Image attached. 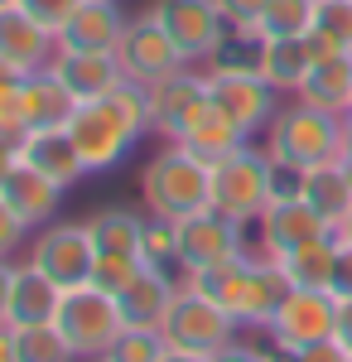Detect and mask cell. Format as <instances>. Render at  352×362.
<instances>
[{"instance_id":"obj_1","label":"cell","mask_w":352,"mask_h":362,"mask_svg":"<svg viewBox=\"0 0 352 362\" xmlns=\"http://www.w3.org/2000/svg\"><path fill=\"white\" fill-rule=\"evenodd\" d=\"M68 131L78 140L87 174H107V169L121 165V160L136 150V140L150 131V87L121 78L107 97L78 102V112L68 116Z\"/></svg>"},{"instance_id":"obj_2","label":"cell","mask_w":352,"mask_h":362,"mask_svg":"<svg viewBox=\"0 0 352 362\" xmlns=\"http://www.w3.org/2000/svg\"><path fill=\"white\" fill-rule=\"evenodd\" d=\"M184 285H193L198 295H208L213 305H222L242 329H266L271 314L285 300V276L271 256L261 251H242V256H227L217 266H203V271H189Z\"/></svg>"},{"instance_id":"obj_3","label":"cell","mask_w":352,"mask_h":362,"mask_svg":"<svg viewBox=\"0 0 352 362\" xmlns=\"http://www.w3.org/2000/svg\"><path fill=\"white\" fill-rule=\"evenodd\" d=\"M140 194H145V213L179 223L189 213L213 208V165H203L179 140H164V150H155L145 160Z\"/></svg>"},{"instance_id":"obj_4","label":"cell","mask_w":352,"mask_h":362,"mask_svg":"<svg viewBox=\"0 0 352 362\" xmlns=\"http://www.w3.org/2000/svg\"><path fill=\"white\" fill-rule=\"evenodd\" d=\"M343 145H348L343 116L324 112V107H314L304 97H295L290 107H280L275 121L266 126V155L285 160V165H299V169L333 165L343 155Z\"/></svg>"},{"instance_id":"obj_5","label":"cell","mask_w":352,"mask_h":362,"mask_svg":"<svg viewBox=\"0 0 352 362\" xmlns=\"http://www.w3.org/2000/svg\"><path fill=\"white\" fill-rule=\"evenodd\" d=\"M271 203V155L261 145H242L237 155L213 165V208L232 223L251 227Z\"/></svg>"},{"instance_id":"obj_6","label":"cell","mask_w":352,"mask_h":362,"mask_svg":"<svg viewBox=\"0 0 352 362\" xmlns=\"http://www.w3.org/2000/svg\"><path fill=\"white\" fill-rule=\"evenodd\" d=\"M54 329L68 338V348L78 353V362H87V358H102V353L111 348V338L121 334L126 324H121V305H116V295L97 290V285L87 280V285L63 290Z\"/></svg>"},{"instance_id":"obj_7","label":"cell","mask_w":352,"mask_h":362,"mask_svg":"<svg viewBox=\"0 0 352 362\" xmlns=\"http://www.w3.org/2000/svg\"><path fill=\"white\" fill-rule=\"evenodd\" d=\"M29 266H39L44 276L73 290V285H87L92 280V266H97V247L87 237V223H49L29 237Z\"/></svg>"},{"instance_id":"obj_8","label":"cell","mask_w":352,"mask_h":362,"mask_svg":"<svg viewBox=\"0 0 352 362\" xmlns=\"http://www.w3.org/2000/svg\"><path fill=\"white\" fill-rule=\"evenodd\" d=\"M237 329H242V324H237V319H232L222 305H213L208 295H198L193 285H184L160 334H164V343H169V348L217 353L222 343H232V338H237Z\"/></svg>"},{"instance_id":"obj_9","label":"cell","mask_w":352,"mask_h":362,"mask_svg":"<svg viewBox=\"0 0 352 362\" xmlns=\"http://www.w3.org/2000/svg\"><path fill=\"white\" fill-rule=\"evenodd\" d=\"M150 15H155V25L174 39V49L184 54L189 68H203V63H208V54L217 49V39H222V29H227L217 0H155Z\"/></svg>"},{"instance_id":"obj_10","label":"cell","mask_w":352,"mask_h":362,"mask_svg":"<svg viewBox=\"0 0 352 362\" xmlns=\"http://www.w3.org/2000/svg\"><path fill=\"white\" fill-rule=\"evenodd\" d=\"M213 107L208 97V73H193V68H179L150 87V131L164 140H184L203 121V112Z\"/></svg>"},{"instance_id":"obj_11","label":"cell","mask_w":352,"mask_h":362,"mask_svg":"<svg viewBox=\"0 0 352 362\" xmlns=\"http://www.w3.org/2000/svg\"><path fill=\"white\" fill-rule=\"evenodd\" d=\"M338 334V295L333 290H285L280 309L266 324V338L280 348H304Z\"/></svg>"},{"instance_id":"obj_12","label":"cell","mask_w":352,"mask_h":362,"mask_svg":"<svg viewBox=\"0 0 352 362\" xmlns=\"http://www.w3.org/2000/svg\"><path fill=\"white\" fill-rule=\"evenodd\" d=\"M116 63H121V73H126L131 83H140V87H155L160 78L179 73V68H189L184 54L174 49V39L155 25V15L126 20L121 39H116Z\"/></svg>"},{"instance_id":"obj_13","label":"cell","mask_w":352,"mask_h":362,"mask_svg":"<svg viewBox=\"0 0 352 362\" xmlns=\"http://www.w3.org/2000/svg\"><path fill=\"white\" fill-rule=\"evenodd\" d=\"M174 232H179V276H189V271H203V266H217V261H227V256L251 251V247H246V227L232 223V218H222L217 208H203V213L179 218Z\"/></svg>"},{"instance_id":"obj_14","label":"cell","mask_w":352,"mask_h":362,"mask_svg":"<svg viewBox=\"0 0 352 362\" xmlns=\"http://www.w3.org/2000/svg\"><path fill=\"white\" fill-rule=\"evenodd\" d=\"M208 97L227 121H237L246 136L266 131L280 112V92L256 73H208Z\"/></svg>"},{"instance_id":"obj_15","label":"cell","mask_w":352,"mask_h":362,"mask_svg":"<svg viewBox=\"0 0 352 362\" xmlns=\"http://www.w3.org/2000/svg\"><path fill=\"white\" fill-rule=\"evenodd\" d=\"M256 232H261V256H271V261H280V256H290V251L309 247V242H324V237H338L333 227L304 203V198H280V203H266V213L256 218Z\"/></svg>"},{"instance_id":"obj_16","label":"cell","mask_w":352,"mask_h":362,"mask_svg":"<svg viewBox=\"0 0 352 362\" xmlns=\"http://www.w3.org/2000/svg\"><path fill=\"white\" fill-rule=\"evenodd\" d=\"M179 290H184V280H174V271H164V266H140V276L116 295L121 324H131V329H164V319H169V309L179 300Z\"/></svg>"},{"instance_id":"obj_17","label":"cell","mask_w":352,"mask_h":362,"mask_svg":"<svg viewBox=\"0 0 352 362\" xmlns=\"http://www.w3.org/2000/svg\"><path fill=\"white\" fill-rule=\"evenodd\" d=\"M20 160L34 165L39 174H49L54 184L73 189L78 179H87V165H82V150L68 126H39V131H25L20 136Z\"/></svg>"},{"instance_id":"obj_18","label":"cell","mask_w":352,"mask_h":362,"mask_svg":"<svg viewBox=\"0 0 352 362\" xmlns=\"http://www.w3.org/2000/svg\"><path fill=\"white\" fill-rule=\"evenodd\" d=\"M58 54V34L39 25V20H29L20 5H0V58L5 63H15L20 73H39V68H49Z\"/></svg>"},{"instance_id":"obj_19","label":"cell","mask_w":352,"mask_h":362,"mask_svg":"<svg viewBox=\"0 0 352 362\" xmlns=\"http://www.w3.org/2000/svg\"><path fill=\"white\" fill-rule=\"evenodd\" d=\"M0 194H5V203L25 218L29 232H39V227H49L58 218V208H63V194H68V189H63V184H54L49 174H39L34 165H25V160H20V165L10 169V179L0 184Z\"/></svg>"},{"instance_id":"obj_20","label":"cell","mask_w":352,"mask_h":362,"mask_svg":"<svg viewBox=\"0 0 352 362\" xmlns=\"http://www.w3.org/2000/svg\"><path fill=\"white\" fill-rule=\"evenodd\" d=\"M126 29L121 0H82L78 15L58 29V49H82V54H116V39Z\"/></svg>"},{"instance_id":"obj_21","label":"cell","mask_w":352,"mask_h":362,"mask_svg":"<svg viewBox=\"0 0 352 362\" xmlns=\"http://www.w3.org/2000/svg\"><path fill=\"white\" fill-rule=\"evenodd\" d=\"M49 68L58 73V83L68 87L78 102H97V97H107L111 87L126 78L116 54H82V49H58Z\"/></svg>"},{"instance_id":"obj_22","label":"cell","mask_w":352,"mask_h":362,"mask_svg":"<svg viewBox=\"0 0 352 362\" xmlns=\"http://www.w3.org/2000/svg\"><path fill=\"white\" fill-rule=\"evenodd\" d=\"M63 285L44 276L39 266H15V285H10V329H34V324H54Z\"/></svg>"},{"instance_id":"obj_23","label":"cell","mask_w":352,"mask_h":362,"mask_svg":"<svg viewBox=\"0 0 352 362\" xmlns=\"http://www.w3.org/2000/svg\"><path fill=\"white\" fill-rule=\"evenodd\" d=\"M266 49H271V39H266L256 25H227L203 68H208V73H256V78H261Z\"/></svg>"},{"instance_id":"obj_24","label":"cell","mask_w":352,"mask_h":362,"mask_svg":"<svg viewBox=\"0 0 352 362\" xmlns=\"http://www.w3.org/2000/svg\"><path fill=\"white\" fill-rule=\"evenodd\" d=\"M295 97H304V102H314V107H324V112L343 116L352 107V54L319 58V63L309 68V78L299 83Z\"/></svg>"},{"instance_id":"obj_25","label":"cell","mask_w":352,"mask_h":362,"mask_svg":"<svg viewBox=\"0 0 352 362\" xmlns=\"http://www.w3.org/2000/svg\"><path fill=\"white\" fill-rule=\"evenodd\" d=\"M78 112V97L58 83L54 68H39L25 78V116H29V131L39 126H68V116Z\"/></svg>"},{"instance_id":"obj_26","label":"cell","mask_w":352,"mask_h":362,"mask_svg":"<svg viewBox=\"0 0 352 362\" xmlns=\"http://www.w3.org/2000/svg\"><path fill=\"white\" fill-rule=\"evenodd\" d=\"M87 237L97 256H140V237H145V213L131 208H97L87 218Z\"/></svg>"},{"instance_id":"obj_27","label":"cell","mask_w":352,"mask_h":362,"mask_svg":"<svg viewBox=\"0 0 352 362\" xmlns=\"http://www.w3.org/2000/svg\"><path fill=\"white\" fill-rule=\"evenodd\" d=\"M304 203H309V208H314L333 232L343 227V218L352 213V184H348V174L338 169V160L304 174Z\"/></svg>"},{"instance_id":"obj_28","label":"cell","mask_w":352,"mask_h":362,"mask_svg":"<svg viewBox=\"0 0 352 362\" xmlns=\"http://www.w3.org/2000/svg\"><path fill=\"white\" fill-rule=\"evenodd\" d=\"M179 145H184V150H193L203 165H217V160L237 155L242 145H251V136H246L237 121H227L217 107H208V112H203V121H198V126H193V131L179 140Z\"/></svg>"},{"instance_id":"obj_29","label":"cell","mask_w":352,"mask_h":362,"mask_svg":"<svg viewBox=\"0 0 352 362\" xmlns=\"http://www.w3.org/2000/svg\"><path fill=\"white\" fill-rule=\"evenodd\" d=\"M333 256H338V237H324V242H309V247L280 256V276L290 290H328L333 280Z\"/></svg>"},{"instance_id":"obj_30","label":"cell","mask_w":352,"mask_h":362,"mask_svg":"<svg viewBox=\"0 0 352 362\" xmlns=\"http://www.w3.org/2000/svg\"><path fill=\"white\" fill-rule=\"evenodd\" d=\"M309 68H314V49H309V39H304V34H290V39H271L261 78H266L275 92H290V97H295L299 83L309 78Z\"/></svg>"},{"instance_id":"obj_31","label":"cell","mask_w":352,"mask_h":362,"mask_svg":"<svg viewBox=\"0 0 352 362\" xmlns=\"http://www.w3.org/2000/svg\"><path fill=\"white\" fill-rule=\"evenodd\" d=\"M314 10H319V0H271L256 29H261L266 39H290V34H309V29H314Z\"/></svg>"},{"instance_id":"obj_32","label":"cell","mask_w":352,"mask_h":362,"mask_svg":"<svg viewBox=\"0 0 352 362\" xmlns=\"http://www.w3.org/2000/svg\"><path fill=\"white\" fill-rule=\"evenodd\" d=\"M15 353H20V362H78V353L68 348V338L54 324L15 329Z\"/></svg>"},{"instance_id":"obj_33","label":"cell","mask_w":352,"mask_h":362,"mask_svg":"<svg viewBox=\"0 0 352 362\" xmlns=\"http://www.w3.org/2000/svg\"><path fill=\"white\" fill-rule=\"evenodd\" d=\"M164 348H169V343H164L160 329H131V324H126L121 334L111 338V348L102 358L107 362H160Z\"/></svg>"},{"instance_id":"obj_34","label":"cell","mask_w":352,"mask_h":362,"mask_svg":"<svg viewBox=\"0 0 352 362\" xmlns=\"http://www.w3.org/2000/svg\"><path fill=\"white\" fill-rule=\"evenodd\" d=\"M140 261H145V266H164V271H179V232H174V223H169V218L145 213Z\"/></svg>"},{"instance_id":"obj_35","label":"cell","mask_w":352,"mask_h":362,"mask_svg":"<svg viewBox=\"0 0 352 362\" xmlns=\"http://www.w3.org/2000/svg\"><path fill=\"white\" fill-rule=\"evenodd\" d=\"M314 29L328 34L338 49H348V54H352V0H319V10H314Z\"/></svg>"},{"instance_id":"obj_36","label":"cell","mask_w":352,"mask_h":362,"mask_svg":"<svg viewBox=\"0 0 352 362\" xmlns=\"http://www.w3.org/2000/svg\"><path fill=\"white\" fill-rule=\"evenodd\" d=\"M140 256H97V266H92V285L97 290H107V295H121L131 280L140 276Z\"/></svg>"},{"instance_id":"obj_37","label":"cell","mask_w":352,"mask_h":362,"mask_svg":"<svg viewBox=\"0 0 352 362\" xmlns=\"http://www.w3.org/2000/svg\"><path fill=\"white\" fill-rule=\"evenodd\" d=\"M20 10H25L29 20H39V25L49 29V34H58V29L68 25L73 15H78V5L82 0H15Z\"/></svg>"},{"instance_id":"obj_38","label":"cell","mask_w":352,"mask_h":362,"mask_svg":"<svg viewBox=\"0 0 352 362\" xmlns=\"http://www.w3.org/2000/svg\"><path fill=\"white\" fill-rule=\"evenodd\" d=\"M25 131H29V116H25V83L0 87V136L20 140Z\"/></svg>"},{"instance_id":"obj_39","label":"cell","mask_w":352,"mask_h":362,"mask_svg":"<svg viewBox=\"0 0 352 362\" xmlns=\"http://www.w3.org/2000/svg\"><path fill=\"white\" fill-rule=\"evenodd\" d=\"M25 237H29V227H25V218L5 203V194H0V261H10L15 251L25 247Z\"/></svg>"},{"instance_id":"obj_40","label":"cell","mask_w":352,"mask_h":362,"mask_svg":"<svg viewBox=\"0 0 352 362\" xmlns=\"http://www.w3.org/2000/svg\"><path fill=\"white\" fill-rule=\"evenodd\" d=\"M304 174H309V169L271 160V203H280V198H304Z\"/></svg>"},{"instance_id":"obj_41","label":"cell","mask_w":352,"mask_h":362,"mask_svg":"<svg viewBox=\"0 0 352 362\" xmlns=\"http://www.w3.org/2000/svg\"><path fill=\"white\" fill-rule=\"evenodd\" d=\"M266 5H271V0H217V10H222L227 25H261Z\"/></svg>"},{"instance_id":"obj_42","label":"cell","mask_w":352,"mask_h":362,"mask_svg":"<svg viewBox=\"0 0 352 362\" xmlns=\"http://www.w3.org/2000/svg\"><path fill=\"white\" fill-rule=\"evenodd\" d=\"M328 290H333L338 300H352V247H348V242H338V256H333V280H328Z\"/></svg>"},{"instance_id":"obj_43","label":"cell","mask_w":352,"mask_h":362,"mask_svg":"<svg viewBox=\"0 0 352 362\" xmlns=\"http://www.w3.org/2000/svg\"><path fill=\"white\" fill-rule=\"evenodd\" d=\"M352 353L338 343V338H319V343H304L299 348V362H348Z\"/></svg>"},{"instance_id":"obj_44","label":"cell","mask_w":352,"mask_h":362,"mask_svg":"<svg viewBox=\"0 0 352 362\" xmlns=\"http://www.w3.org/2000/svg\"><path fill=\"white\" fill-rule=\"evenodd\" d=\"M208 362H266V348H251V343H222L217 353H208Z\"/></svg>"},{"instance_id":"obj_45","label":"cell","mask_w":352,"mask_h":362,"mask_svg":"<svg viewBox=\"0 0 352 362\" xmlns=\"http://www.w3.org/2000/svg\"><path fill=\"white\" fill-rule=\"evenodd\" d=\"M20 165V140H10V136H0V184L10 179V169Z\"/></svg>"},{"instance_id":"obj_46","label":"cell","mask_w":352,"mask_h":362,"mask_svg":"<svg viewBox=\"0 0 352 362\" xmlns=\"http://www.w3.org/2000/svg\"><path fill=\"white\" fill-rule=\"evenodd\" d=\"M10 285H15V266L0 261V324H10Z\"/></svg>"},{"instance_id":"obj_47","label":"cell","mask_w":352,"mask_h":362,"mask_svg":"<svg viewBox=\"0 0 352 362\" xmlns=\"http://www.w3.org/2000/svg\"><path fill=\"white\" fill-rule=\"evenodd\" d=\"M333 338L352 353V300H338V334H333Z\"/></svg>"},{"instance_id":"obj_48","label":"cell","mask_w":352,"mask_h":362,"mask_svg":"<svg viewBox=\"0 0 352 362\" xmlns=\"http://www.w3.org/2000/svg\"><path fill=\"white\" fill-rule=\"evenodd\" d=\"M0 362H20V353H15V329L10 324H0Z\"/></svg>"},{"instance_id":"obj_49","label":"cell","mask_w":352,"mask_h":362,"mask_svg":"<svg viewBox=\"0 0 352 362\" xmlns=\"http://www.w3.org/2000/svg\"><path fill=\"white\" fill-rule=\"evenodd\" d=\"M160 362H208V353H189V348H164Z\"/></svg>"},{"instance_id":"obj_50","label":"cell","mask_w":352,"mask_h":362,"mask_svg":"<svg viewBox=\"0 0 352 362\" xmlns=\"http://www.w3.org/2000/svg\"><path fill=\"white\" fill-rule=\"evenodd\" d=\"M29 73H20V68H15V63H5V58H0V87H15V83H25Z\"/></svg>"},{"instance_id":"obj_51","label":"cell","mask_w":352,"mask_h":362,"mask_svg":"<svg viewBox=\"0 0 352 362\" xmlns=\"http://www.w3.org/2000/svg\"><path fill=\"white\" fill-rule=\"evenodd\" d=\"M266 362H299V348H280V343H271V348H266Z\"/></svg>"},{"instance_id":"obj_52","label":"cell","mask_w":352,"mask_h":362,"mask_svg":"<svg viewBox=\"0 0 352 362\" xmlns=\"http://www.w3.org/2000/svg\"><path fill=\"white\" fill-rule=\"evenodd\" d=\"M338 169L348 174V184H352V140H348V145H343V155H338Z\"/></svg>"},{"instance_id":"obj_53","label":"cell","mask_w":352,"mask_h":362,"mask_svg":"<svg viewBox=\"0 0 352 362\" xmlns=\"http://www.w3.org/2000/svg\"><path fill=\"white\" fill-rule=\"evenodd\" d=\"M338 242H348V247H352V213L343 218V227H338Z\"/></svg>"},{"instance_id":"obj_54","label":"cell","mask_w":352,"mask_h":362,"mask_svg":"<svg viewBox=\"0 0 352 362\" xmlns=\"http://www.w3.org/2000/svg\"><path fill=\"white\" fill-rule=\"evenodd\" d=\"M343 131H348V140H352V107L343 112Z\"/></svg>"},{"instance_id":"obj_55","label":"cell","mask_w":352,"mask_h":362,"mask_svg":"<svg viewBox=\"0 0 352 362\" xmlns=\"http://www.w3.org/2000/svg\"><path fill=\"white\" fill-rule=\"evenodd\" d=\"M87 362H107V358H87Z\"/></svg>"},{"instance_id":"obj_56","label":"cell","mask_w":352,"mask_h":362,"mask_svg":"<svg viewBox=\"0 0 352 362\" xmlns=\"http://www.w3.org/2000/svg\"><path fill=\"white\" fill-rule=\"evenodd\" d=\"M0 5H15V0H0Z\"/></svg>"},{"instance_id":"obj_57","label":"cell","mask_w":352,"mask_h":362,"mask_svg":"<svg viewBox=\"0 0 352 362\" xmlns=\"http://www.w3.org/2000/svg\"><path fill=\"white\" fill-rule=\"evenodd\" d=\"M348 362H352V358H348Z\"/></svg>"}]
</instances>
